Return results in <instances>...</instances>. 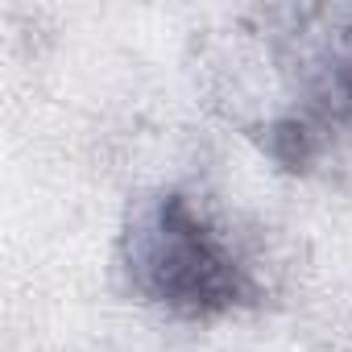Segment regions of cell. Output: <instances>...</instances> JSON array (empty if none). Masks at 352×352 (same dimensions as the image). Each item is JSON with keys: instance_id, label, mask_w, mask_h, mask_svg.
I'll list each match as a JSON object with an SVG mask.
<instances>
[{"instance_id": "6da1fadb", "label": "cell", "mask_w": 352, "mask_h": 352, "mask_svg": "<svg viewBox=\"0 0 352 352\" xmlns=\"http://www.w3.org/2000/svg\"><path fill=\"white\" fill-rule=\"evenodd\" d=\"M133 286L183 319H216L253 298V278L179 191L162 195L129 236Z\"/></svg>"}, {"instance_id": "7a4b0ae2", "label": "cell", "mask_w": 352, "mask_h": 352, "mask_svg": "<svg viewBox=\"0 0 352 352\" xmlns=\"http://www.w3.org/2000/svg\"><path fill=\"white\" fill-rule=\"evenodd\" d=\"M265 145H270L274 162L286 166V170H307L311 157H315V133H311L302 120H278V124L270 129Z\"/></svg>"}, {"instance_id": "3957f363", "label": "cell", "mask_w": 352, "mask_h": 352, "mask_svg": "<svg viewBox=\"0 0 352 352\" xmlns=\"http://www.w3.org/2000/svg\"><path fill=\"white\" fill-rule=\"evenodd\" d=\"M331 104H336L340 116L352 120V30L344 34L340 54H336V71H331Z\"/></svg>"}]
</instances>
